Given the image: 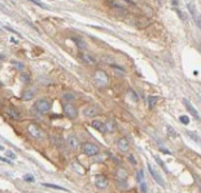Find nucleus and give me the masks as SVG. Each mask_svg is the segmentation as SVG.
<instances>
[{"instance_id":"nucleus-1","label":"nucleus","mask_w":201,"mask_h":193,"mask_svg":"<svg viewBox=\"0 0 201 193\" xmlns=\"http://www.w3.org/2000/svg\"><path fill=\"white\" fill-rule=\"evenodd\" d=\"M94 82L97 87L104 88L109 84V76L104 70H96L94 73Z\"/></svg>"},{"instance_id":"nucleus-2","label":"nucleus","mask_w":201,"mask_h":193,"mask_svg":"<svg viewBox=\"0 0 201 193\" xmlns=\"http://www.w3.org/2000/svg\"><path fill=\"white\" fill-rule=\"evenodd\" d=\"M82 152L86 154V156H90V157H94L96 154H99V147L92 144V143H84L82 145Z\"/></svg>"},{"instance_id":"nucleus-3","label":"nucleus","mask_w":201,"mask_h":193,"mask_svg":"<svg viewBox=\"0 0 201 193\" xmlns=\"http://www.w3.org/2000/svg\"><path fill=\"white\" fill-rule=\"evenodd\" d=\"M35 109L40 113H46L51 109V101L47 100V98H39L36 102H35Z\"/></svg>"},{"instance_id":"nucleus-4","label":"nucleus","mask_w":201,"mask_h":193,"mask_svg":"<svg viewBox=\"0 0 201 193\" xmlns=\"http://www.w3.org/2000/svg\"><path fill=\"white\" fill-rule=\"evenodd\" d=\"M64 114L66 115L69 119H74V118L78 117V110L73 104L68 102V104H65L64 105Z\"/></svg>"},{"instance_id":"nucleus-5","label":"nucleus","mask_w":201,"mask_h":193,"mask_svg":"<svg viewBox=\"0 0 201 193\" xmlns=\"http://www.w3.org/2000/svg\"><path fill=\"white\" fill-rule=\"evenodd\" d=\"M147 166H148V171H149V174L152 175V178H153L154 180H156V183H158L161 187H165L166 184H165V180L162 179V176L157 173V170L152 166V165H147Z\"/></svg>"},{"instance_id":"nucleus-6","label":"nucleus","mask_w":201,"mask_h":193,"mask_svg":"<svg viewBox=\"0 0 201 193\" xmlns=\"http://www.w3.org/2000/svg\"><path fill=\"white\" fill-rule=\"evenodd\" d=\"M28 131H29V135H30L31 137H34V139H42V137H43L42 130L38 127L36 124H34V123H30V124H29Z\"/></svg>"},{"instance_id":"nucleus-7","label":"nucleus","mask_w":201,"mask_h":193,"mask_svg":"<svg viewBox=\"0 0 201 193\" xmlns=\"http://www.w3.org/2000/svg\"><path fill=\"white\" fill-rule=\"evenodd\" d=\"M136 180L139 183V188L142 193H147V184H145V178H144V173L143 170H139L136 173Z\"/></svg>"},{"instance_id":"nucleus-8","label":"nucleus","mask_w":201,"mask_h":193,"mask_svg":"<svg viewBox=\"0 0 201 193\" xmlns=\"http://www.w3.org/2000/svg\"><path fill=\"white\" fill-rule=\"evenodd\" d=\"M117 147L122 153H127L130 150V141L127 140V137H121L117 141Z\"/></svg>"},{"instance_id":"nucleus-9","label":"nucleus","mask_w":201,"mask_h":193,"mask_svg":"<svg viewBox=\"0 0 201 193\" xmlns=\"http://www.w3.org/2000/svg\"><path fill=\"white\" fill-rule=\"evenodd\" d=\"M95 185L100 189H104L108 187V179L104 175H96L95 176Z\"/></svg>"},{"instance_id":"nucleus-10","label":"nucleus","mask_w":201,"mask_h":193,"mask_svg":"<svg viewBox=\"0 0 201 193\" xmlns=\"http://www.w3.org/2000/svg\"><path fill=\"white\" fill-rule=\"evenodd\" d=\"M80 58H82V61L86 62V64H88V65H96L97 61H96V58L92 56L91 53H87V52H82L80 53Z\"/></svg>"},{"instance_id":"nucleus-11","label":"nucleus","mask_w":201,"mask_h":193,"mask_svg":"<svg viewBox=\"0 0 201 193\" xmlns=\"http://www.w3.org/2000/svg\"><path fill=\"white\" fill-rule=\"evenodd\" d=\"M91 126H92V128L97 130L99 132H101V134H105V132H108L106 124L102 123V122H100V121H92V122H91Z\"/></svg>"},{"instance_id":"nucleus-12","label":"nucleus","mask_w":201,"mask_h":193,"mask_svg":"<svg viewBox=\"0 0 201 193\" xmlns=\"http://www.w3.org/2000/svg\"><path fill=\"white\" fill-rule=\"evenodd\" d=\"M68 145H69V148H70L72 150L78 149V147H79V140H78L74 135H69V136H68Z\"/></svg>"},{"instance_id":"nucleus-13","label":"nucleus","mask_w":201,"mask_h":193,"mask_svg":"<svg viewBox=\"0 0 201 193\" xmlns=\"http://www.w3.org/2000/svg\"><path fill=\"white\" fill-rule=\"evenodd\" d=\"M114 175H116V179L119 180V181H126L127 180V171L125 169H122V167H118L116 170Z\"/></svg>"},{"instance_id":"nucleus-14","label":"nucleus","mask_w":201,"mask_h":193,"mask_svg":"<svg viewBox=\"0 0 201 193\" xmlns=\"http://www.w3.org/2000/svg\"><path fill=\"white\" fill-rule=\"evenodd\" d=\"M83 114L86 115L87 118H91V117H95V115L99 114V110H97L96 106H87L83 110Z\"/></svg>"},{"instance_id":"nucleus-15","label":"nucleus","mask_w":201,"mask_h":193,"mask_svg":"<svg viewBox=\"0 0 201 193\" xmlns=\"http://www.w3.org/2000/svg\"><path fill=\"white\" fill-rule=\"evenodd\" d=\"M7 115L8 117H10L12 119H20L21 118V114L18 110H16L13 106H8L7 108Z\"/></svg>"},{"instance_id":"nucleus-16","label":"nucleus","mask_w":201,"mask_h":193,"mask_svg":"<svg viewBox=\"0 0 201 193\" xmlns=\"http://www.w3.org/2000/svg\"><path fill=\"white\" fill-rule=\"evenodd\" d=\"M183 102H184V105H186V108H187L188 112L191 113V114H192V115H193V117L196 118V119H200V115H199V113H197V110H196V109H195V108L191 105V102H189L188 100H183Z\"/></svg>"},{"instance_id":"nucleus-17","label":"nucleus","mask_w":201,"mask_h":193,"mask_svg":"<svg viewBox=\"0 0 201 193\" xmlns=\"http://www.w3.org/2000/svg\"><path fill=\"white\" fill-rule=\"evenodd\" d=\"M43 187L52 188V189H60V191H64V192H69L66 188H64V187H60V185H56V184H51V183H43Z\"/></svg>"},{"instance_id":"nucleus-18","label":"nucleus","mask_w":201,"mask_h":193,"mask_svg":"<svg viewBox=\"0 0 201 193\" xmlns=\"http://www.w3.org/2000/svg\"><path fill=\"white\" fill-rule=\"evenodd\" d=\"M186 135L189 137V139H192L193 141H196V143H201V139L197 136V134H195V132H192V131H186Z\"/></svg>"},{"instance_id":"nucleus-19","label":"nucleus","mask_w":201,"mask_h":193,"mask_svg":"<svg viewBox=\"0 0 201 193\" xmlns=\"http://www.w3.org/2000/svg\"><path fill=\"white\" fill-rule=\"evenodd\" d=\"M73 40H74L75 44H77V47L79 49H84L86 48V44H84V42L82 39H79V38H73Z\"/></svg>"},{"instance_id":"nucleus-20","label":"nucleus","mask_w":201,"mask_h":193,"mask_svg":"<svg viewBox=\"0 0 201 193\" xmlns=\"http://www.w3.org/2000/svg\"><path fill=\"white\" fill-rule=\"evenodd\" d=\"M32 97H34V92H32V91H25L24 95H22L24 100H31Z\"/></svg>"},{"instance_id":"nucleus-21","label":"nucleus","mask_w":201,"mask_h":193,"mask_svg":"<svg viewBox=\"0 0 201 193\" xmlns=\"http://www.w3.org/2000/svg\"><path fill=\"white\" fill-rule=\"evenodd\" d=\"M187 7H188V9H189V12H191V14H192V17H193L195 20H196V18H197V14H196V8H195V7H193V4H191V3H188V5H187Z\"/></svg>"},{"instance_id":"nucleus-22","label":"nucleus","mask_w":201,"mask_h":193,"mask_svg":"<svg viewBox=\"0 0 201 193\" xmlns=\"http://www.w3.org/2000/svg\"><path fill=\"white\" fill-rule=\"evenodd\" d=\"M128 96H130V98H131V100H134L135 102L139 101V97H138V95H136V93H135L134 91H128Z\"/></svg>"},{"instance_id":"nucleus-23","label":"nucleus","mask_w":201,"mask_h":193,"mask_svg":"<svg viewBox=\"0 0 201 193\" xmlns=\"http://www.w3.org/2000/svg\"><path fill=\"white\" fill-rule=\"evenodd\" d=\"M154 159H156V162H157V163H158V165H160V166H161L162 169H164V170H165V171H167V167H166V165H165L164 162H162V161H161V158H160V157H157V156H154Z\"/></svg>"},{"instance_id":"nucleus-24","label":"nucleus","mask_w":201,"mask_h":193,"mask_svg":"<svg viewBox=\"0 0 201 193\" xmlns=\"http://www.w3.org/2000/svg\"><path fill=\"white\" fill-rule=\"evenodd\" d=\"M158 101V97H153V96H149L148 97V102H149V106H153L154 104Z\"/></svg>"},{"instance_id":"nucleus-25","label":"nucleus","mask_w":201,"mask_h":193,"mask_svg":"<svg viewBox=\"0 0 201 193\" xmlns=\"http://www.w3.org/2000/svg\"><path fill=\"white\" fill-rule=\"evenodd\" d=\"M117 187L119 189H126L127 188V183L126 181H119V180H117Z\"/></svg>"},{"instance_id":"nucleus-26","label":"nucleus","mask_w":201,"mask_h":193,"mask_svg":"<svg viewBox=\"0 0 201 193\" xmlns=\"http://www.w3.org/2000/svg\"><path fill=\"white\" fill-rule=\"evenodd\" d=\"M166 130H167V132H169V136H171V137H175L177 136V131L173 130V127H170V126H167Z\"/></svg>"},{"instance_id":"nucleus-27","label":"nucleus","mask_w":201,"mask_h":193,"mask_svg":"<svg viewBox=\"0 0 201 193\" xmlns=\"http://www.w3.org/2000/svg\"><path fill=\"white\" fill-rule=\"evenodd\" d=\"M179 121H181L183 124H188L189 123V118L187 117V115H181V117H179Z\"/></svg>"},{"instance_id":"nucleus-28","label":"nucleus","mask_w":201,"mask_h":193,"mask_svg":"<svg viewBox=\"0 0 201 193\" xmlns=\"http://www.w3.org/2000/svg\"><path fill=\"white\" fill-rule=\"evenodd\" d=\"M106 130L108 131H114V122H113V121H109V122L106 123Z\"/></svg>"},{"instance_id":"nucleus-29","label":"nucleus","mask_w":201,"mask_h":193,"mask_svg":"<svg viewBox=\"0 0 201 193\" xmlns=\"http://www.w3.org/2000/svg\"><path fill=\"white\" fill-rule=\"evenodd\" d=\"M73 167H74V170H77V173H79V174H84V170H83L82 167H79V165H78V163H73Z\"/></svg>"},{"instance_id":"nucleus-30","label":"nucleus","mask_w":201,"mask_h":193,"mask_svg":"<svg viewBox=\"0 0 201 193\" xmlns=\"http://www.w3.org/2000/svg\"><path fill=\"white\" fill-rule=\"evenodd\" d=\"M127 159L130 161V163H132V165H134V166H136V165H138L136 159H135V157L132 156V154H130V156H127Z\"/></svg>"},{"instance_id":"nucleus-31","label":"nucleus","mask_w":201,"mask_h":193,"mask_svg":"<svg viewBox=\"0 0 201 193\" xmlns=\"http://www.w3.org/2000/svg\"><path fill=\"white\" fill-rule=\"evenodd\" d=\"M21 79H22L25 83H29V80H30V76H29V74H25V73H22L21 74Z\"/></svg>"},{"instance_id":"nucleus-32","label":"nucleus","mask_w":201,"mask_h":193,"mask_svg":"<svg viewBox=\"0 0 201 193\" xmlns=\"http://www.w3.org/2000/svg\"><path fill=\"white\" fill-rule=\"evenodd\" d=\"M64 98H65V100H74V96L72 95V93H65V95H64Z\"/></svg>"},{"instance_id":"nucleus-33","label":"nucleus","mask_w":201,"mask_h":193,"mask_svg":"<svg viewBox=\"0 0 201 193\" xmlns=\"http://www.w3.org/2000/svg\"><path fill=\"white\" fill-rule=\"evenodd\" d=\"M24 180H26V181H34V178H32V175L28 174V175L24 176Z\"/></svg>"},{"instance_id":"nucleus-34","label":"nucleus","mask_w":201,"mask_h":193,"mask_svg":"<svg viewBox=\"0 0 201 193\" xmlns=\"http://www.w3.org/2000/svg\"><path fill=\"white\" fill-rule=\"evenodd\" d=\"M7 157H8V158H10V159H16V154H14L13 152L8 150V152H7Z\"/></svg>"},{"instance_id":"nucleus-35","label":"nucleus","mask_w":201,"mask_h":193,"mask_svg":"<svg viewBox=\"0 0 201 193\" xmlns=\"http://www.w3.org/2000/svg\"><path fill=\"white\" fill-rule=\"evenodd\" d=\"M32 4H35V5H38V7H40V8H48L46 4H43V3H38V2H31Z\"/></svg>"},{"instance_id":"nucleus-36","label":"nucleus","mask_w":201,"mask_h":193,"mask_svg":"<svg viewBox=\"0 0 201 193\" xmlns=\"http://www.w3.org/2000/svg\"><path fill=\"white\" fill-rule=\"evenodd\" d=\"M12 64H13L14 66H17V68H18V69H21V70H22V69H24V65H21V64H18L17 61H12Z\"/></svg>"},{"instance_id":"nucleus-37","label":"nucleus","mask_w":201,"mask_h":193,"mask_svg":"<svg viewBox=\"0 0 201 193\" xmlns=\"http://www.w3.org/2000/svg\"><path fill=\"white\" fill-rule=\"evenodd\" d=\"M195 21H196V24H197V26L200 27V29H201V17H200V16H197V18L196 20H195Z\"/></svg>"},{"instance_id":"nucleus-38","label":"nucleus","mask_w":201,"mask_h":193,"mask_svg":"<svg viewBox=\"0 0 201 193\" xmlns=\"http://www.w3.org/2000/svg\"><path fill=\"white\" fill-rule=\"evenodd\" d=\"M195 180H196V183L199 184V187H200V189H201V180L197 178V176H195Z\"/></svg>"},{"instance_id":"nucleus-39","label":"nucleus","mask_w":201,"mask_h":193,"mask_svg":"<svg viewBox=\"0 0 201 193\" xmlns=\"http://www.w3.org/2000/svg\"><path fill=\"white\" fill-rule=\"evenodd\" d=\"M4 58V56H3V54H0V60H3Z\"/></svg>"},{"instance_id":"nucleus-40","label":"nucleus","mask_w":201,"mask_h":193,"mask_svg":"<svg viewBox=\"0 0 201 193\" xmlns=\"http://www.w3.org/2000/svg\"><path fill=\"white\" fill-rule=\"evenodd\" d=\"M4 149V148H3V145H0V150H3Z\"/></svg>"},{"instance_id":"nucleus-41","label":"nucleus","mask_w":201,"mask_h":193,"mask_svg":"<svg viewBox=\"0 0 201 193\" xmlns=\"http://www.w3.org/2000/svg\"><path fill=\"white\" fill-rule=\"evenodd\" d=\"M2 86H3V84H2V82H0V87H2Z\"/></svg>"}]
</instances>
